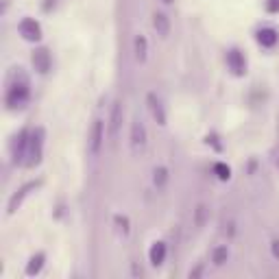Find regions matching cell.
<instances>
[{
	"label": "cell",
	"mask_w": 279,
	"mask_h": 279,
	"mask_svg": "<svg viewBox=\"0 0 279 279\" xmlns=\"http://www.w3.org/2000/svg\"><path fill=\"white\" fill-rule=\"evenodd\" d=\"M103 144H105V120L96 118L92 123V129H90V140H88L90 153L98 155L100 149H103Z\"/></svg>",
	"instance_id": "obj_1"
},
{
	"label": "cell",
	"mask_w": 279,
	"mask_h": 279,
	"mask_svg": "<svg viewBox=\"0 0 279 279\" xmlns=\"http://www.w3.org/2000/svg\"><path fill=\"white\" fill-rule=\"evenodd\" d=\"M27 100H29V85L27 83H16V85H11V88H9V92H7V105L11 109L22 107Z\"/></svg>",
	"instance_id": "obj_2"
},
{
	"label": "cell",
	"mask_w": 279,
	"mask_h": 279,
	"mask_svg": "<svg viewBox=\"0 0 279 279\" xmlns=\"http://www.w3.org/2000/svg\"><path fill=\"white\" fill-rule=\"evenodd\" d=\"M18 31L24 39H29V42H37V39L42 37V27H39V22H35L33 18H24L22 22H20Z\"/></svg>",
	"instance_id": "obj_3"
},
{
	"label": "cell",
	"mask_w": 279,
	"mask_h": 279,
	"mask_svg": "<svg viewBox=\"0 0 279 279\" xmlns=\"http://www.w3.org/2000/svg\"><path fill=\"white\" fill-rule=\"evenodd\" d=\"M144 146H146V126L140 120H135L131 124V149H133V153H138Z\"/></svg>",
	"instance_id": "obj_4"
},
{
	"label": "cell",
	"mask_w": 279,
	"mask_h": 279,
	"mask_svg": "<svg viewBox=\"0 0 279 279\" xmlns=\"http://www.w3.org/2000/svg\"><path fill=\"white\" fill-rule=\"evenodd\" d=\"M120 123H123V103H120V100H116L114 107H111V114H109V126H107L109 138H111V140H114L116 135H118Z\"/></svg>",
	"instance_id": "obj_5"
},
{
	"label": "cell",
	"mask_w": 279,
	"mask_h": 279,
	"mask_svg": "<svg viewBox=\"0 0 279 279\" xmlns=\"http://www.w3.org/2000/svg\"><path fill=\"white\" fill-rule=\"evenodd\" d=\"M33 65H35V70H37V72H42V74H46L48 70H50L53 59H50V55H48L46 48H37L33 53Z\"/></svg>",
	"instance_id": "obj_6"
},
{
	"label": "cell",
	"mask_w": 279,
	"mask_h": 279,
	"mask_svg": "<svg viewBox=\"0 0 279 279\" xmlns=\"http://www.w3.org/2000/svg\"><path fill=\"white\" fill-rule=\"evenodd\" d=\"M227 65H229V68L236 74L245 72V70H247V62H245V57H242L240 50H229V53H227Z\"/></svg>",
	"instance_id": "obj_7"
},
{
	"label": "cell",
	"mask_w": 279,
	"mask_h": 279,
	"mask_svg": "<svg viewBox=\"0 0 279 279\" xmlns=\"http://www.w3.org/2000/svg\"><path fill=\"white\" fill-rule=\"evenodd\" d=\"M277 39H279V35L275 29H271V27L257 31V42H260V46H264V48H273L277 44Z\"/></svg>",
	"instance_id": "obj_8"
},
{
	"label": "cell",
	"mask_w": 279,
	"mask_h": 279,
	"mask_svg": "<svg viewBox=\"0 0 279 279\" xmlns=\"http://www.w3.org/2000/svg\"><path fill=\"white\" fill-rule=\"evenodd\" d=\"M149 107H151V114H153V118L157 120V123H159V124H166V111H164V105H161V100L157 98L153 92L149 94Z\"/></svg>",
	"instance_id": "obj_9"
},
{
	"label": "cell",
	"mask_w": 279,
	"mask_h": 279,
	"mask_svg": "<svg viewBox=\"0 0 279 279\" xmlns=\"http://www.w3.org/2000/svg\"><path fill=\"white\" fill-rule=\"evenodd\" d=\"M166 253H168V248H166L164 242H155V245L151 247V251H149L151 264H153V266H161L164 260H166Z\"/></svg>",
	"instance_id": "obj_10"
},
{
	"label": "cell",
	"mask_w": 279,
	"mask_h": 279,
	"mask_svg": "<svg viewBox=\"0 0 279 279\" xmlns=\"http://www.w3.org/2000/svg\"><path fill=\"white\" fill-rule=\"evenodd\" d=\"M153 27H155V31L159 37H168V33H170V20L166 13H155L153 16Z\"/></svg>",
	"instance_id": "obj_11"
},
{
	"label": "cell",
	"mask_w": 279,
	"mask_h": 279,
	"mask_svg": "<svg viewBox=\"0 0 279 279\" xmlns=\"http://www.w3.org/2000/svg\"><path fill=\"white\" fill-rule=\"evenodd\" d=\"M133 55L138 62H146V55H149V42H146L144 35H135L133 39Z\"/></svg>",
	"instance_id": "obj_12"
},
{
	"label": "cell",
	"mask_w": 279,
	"mask_h": 279,
	"mask_svg": "<svg viewBox=\"0 0 279 279\" xmlns=\"http://www.w3.org/2000/svg\"><path fill=\"white\" fill-rule=\"evenodd\" d=\"M153 184L159 187V190H164L166 184H168V170L164 168V166H159V168H155L153 172Z\"/></svg>",
	"instance_id": "obj_13"
},
{
	"label": "cell",
	"mask_w": 279,
	"mask_h": 279,
	"mask_svg": "<svg viewBox=\"0 0 279 279\" xmlns=\"http://www.w3.org/2000/svg\"><path fill=\"white\" fill-rule=\"evenodd\" d=\"M227 257H229V251H227V247H216L214 251H212V262H214L216 266H222V264L227 262Z\"/></svg>",
	"instance_id": "obj_14"
},
{
	"label": "cell",
	"mask_w": 279,
	"mask_h": 279,
	"mask_svg": "<svg viewBox=\"0 0 279 279\" xmlns=\"http://www.w3.org/2000/svg\"><path fill=\"white\" fill-rule=\"evenodd\" d=\"M42 266H44V253H39V255L31 257V262H29V266H27V273L29 275H35V273L42 271Z\"/></svg>",
	"instance_id": "obj_15"
},
{
	"label": "cell",
	"mask_w": 279,
	"mask_h": 279,
	"mask_svg": "<svg viewBox=\"0 0 279 279\" xmlns=\"http://www.w3.org/2000/svg\"><path fill=\"white\" fill-rule=\"evenodd\" d=\"M205 216H207V207H205V205H199V207H196V216H194L196 227H203V222H205Z\"/></svg>",
	"instance_id": "obj_16"
},
{
	"label": "cell",
	"mask_w": 279,
	"mask_h": 279,
	"mask_svg": "<svg viewBox=\"0 0 279 279\" xmlns=\"http://www.w3.org/2000/svg\"><path fill=\"white\" fill-rule=\"evenodd\" d=\"M114 222L118 225V231H123L124 236L129 233V220H126V216H116V218H114Z\"/></svg>",
	"instance_id": "obj_17"
},
{
	"label": "cell",
	"mask_w": 279,
	"mask_h": 279,
	"mask_svg": "<svg viewBox=\"0 0 279 279\" xmlns=\"http://www.w3.org/2000/svg\"><path fill=\"white\" fill-rule=\"evenodd\" d=\"M214 172L220 177V179H229V168H227L225 164H216L214 166Z\"/></svg>",
	"instance_id": "obj_18"
},
{
	"label": "cell",
	"mask_w": 279,
	"mask_h": 279,
	"mask_svg": "<svg viewBox=\"0 0 279 279\" xmlns=\"http://www.w3.org/2000/svg\"><path fill=\"white\" fill-rule=\"evenodd\" d=\"M266 9H268L271 13H277V11H279V0H268V2H266Z\"/></svg>",
	"instance_id": "obj_19"
},
{
	"label": "cell",
	"mask_w": 279,
	"mask_h": 279,
	"mask_svg": "<svg viewBox=\"0 0 279 279\" xmlns=\"http://www.w3.org/2000/svg\"><path fill=\"white\" fill-rule=\"evenodd\" d=\"M271 251H273V255H275L277 260H279V240L273 242V248H271Z\"/></svg>",
	"instance_id": "obj_20"
},
{
	"label": "cell",
	"mask_w": 279,
	"mask_h": 279,
	"mask_svg": "<svg viewBox=\"0 0 279 279\" xmlns=\"http://www.w3.org/2000/svg\"><path fill=\"white\" fill-rule=\"evenodd\" d=\"M161 2H166V4H170V2H172V0H161Z\"/></svg>",
	"instance_id": "obj_21"
}]
</instances>
